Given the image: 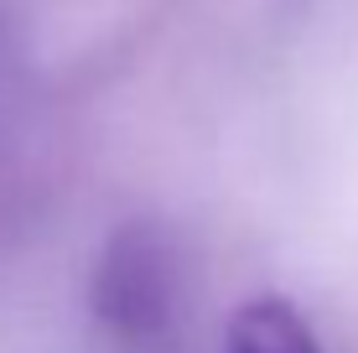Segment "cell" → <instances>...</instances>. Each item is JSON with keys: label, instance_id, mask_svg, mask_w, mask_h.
I'll return each mask as SVG.
<instances>
[{"label": "cell", "instance_id": "cell-2", "mask_svg": "<svg viewBox=\"0 0 358 353\" xmlns=\"http://www.w3.org/2000/svg\"><path fill=\"white\" fill-rule=\"evenodd\" d=\"M224 353H322L317 333L286 296H255L229 317Z\"/></svg>", "mask_w": 358, "mask_h": 353}, {"label": "cell", "instance_id": "cell-1", "mask_svg": "<svg viewBox=\"0 0 358 353\" xmlns=\"http://www.w3.org/2000/svg\"><path fill=\"white\" fill-rule=\"evenodd\" d=\"M166 271L162 254L145 234L115 239V254L104 265V291H99V312L115 322L125 338H151L166 322Z\"/></svg>", "mask_w": 358, "mask_h": 353}]
</instances>
